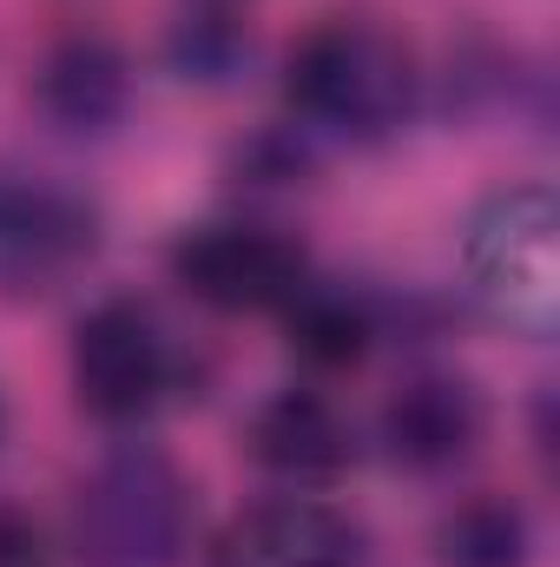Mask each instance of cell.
Listing matches in <instances>:
<instances>
[{
    "label": "cell",
    "mask_w": 560,
    "mask_h": 567,
    "mask_svg": "<svg viewBox=\"0 0 560 567\" xmlns=\"http://www.w3.org/2000/svg\"><path fill=\"white\" fill-rule=\"evenodd\" d=\"M290 106L310 133L383 140L416 106V60L376 20H323L290 53Z\"/></svg>",
    "instance_id": "cell-1"
},
{
    "label": "cell",
    "mask_w": 560,
    "mask_h": 567,
    "mask_svg": "<svg viewBox=\"0 0 560 567\" xmlns=\"http://www.w3.org/2000/svg\"><path fill=\"white\" fill-rule=\"evenodd\" d=\"M191 548V482L185 468L152 449H113L73 508V555L80 567H185Z\"/></svg>",
    "instance_id": "cell-2"
},
{
    "label": "cell",
    "mask_w": 560,
    "mask_h": 567,
    "mask_svg": "<svg viewBox=\"0 0 560 567\" xmlns=\"http://www.w3.org/2000/svg\"><path fill=\"white\" fill-rule=\"evenodd\" d=\"M468 297L515 337H554L560 323V205L548 185L495 192L462 238Z\"/></svg>",
    "instance_id": "cell-3"
},
{
    "label": "cell",
    "mask_w": 560,
    "mask_h": 567,
    "mask_svg": "<svg viewBox=\"0 0 560 567\" xmlns=\"http://www.w3.org/2000/svg\"><path fill=\"white\" fill-rule=\"evenodd\" d=\"M178 383V350L139 297H106L73 330V390L100 423H139Z\"/></svg>",
    "instance_id": "cell-4"
},
{
    "label": "cell",
    "mask_w": 560,
    "mask_h": 567,
    "mask_svg": "<svg viewBox=\"0 0 560 567\" xmlns=\"http://www.w3.org/2000/svg\"><path fill=\"white\" fill-rule=\"evenodd\" d=\"M93 251L100 212L73 185L0 165V297H46L86 271Z\"/></svg>",
    "instance_id": "cell-5"
},
{
    "label": "cell",
    "mask_w": 560,
    "mask_h": 567,
    "mask_svg": "<svg viewBox=\"0 0 560 567\" xmlns=\"http://www.w3.org/2000/svg\"><path fill=\"white\" fill-rule=\"evenodd\" d=\"M172 278L211 310L258 317V310H283L310 284V258L297 251V238L271 225H205L178 238Z\"/></svg>",
    "instance_id": "cell-6"
},
{
    "label": "cell",
    "mask_w": 560,
    "mask_h": 567,
    "mask_svg": "<svg viewBox=\"0 0 560 567\" xmlns=\"http://www.w3.org/2000/svg\"><path fill=\"white\" fill-rule=\"evenodd\" d=\"M363 561V528L317 502V495H278V502H258L245 508L218 548L211 567H356Z\"/></svg>",
    "instance_id": "cell-7"
},
{
    "label": "cell",
    "mask_w": 560,
    "mask_h": 567,
    "mask_svg": "<svg viewBox=\"0 0 560 567\" xmlns=\"http://www.w3.org/2000/svg\"><path fill=\"white\" fill-rule=\"evenodd\" d=\"M481 429H488V403L462 377H409L383 403V449L409 475H442V468L468 462Z\"/></svg>",
    "instance_id": "cell-8"
},
{
    "label": "cell",
    "mask_w": 560,
    "mask_h": 567,
    "mask_svg": "<svg viewBox=\"0 0 560 567\" xmlns=\"http://www.w3.org/2000/svg\"><path fill=\"white\" fill-rule=\"evenodd\" d=\"M33 100L40 113L60 126V133H80V140H100L126 120V100H133V66L113 40L100 33H73L60 40L46 60H40V80H33Z\"/></svg>",
    "instance_id": "cell-9"
},
{
    "label": "cell",
    "mask_w": 560,
    "mask_h": 567,
    "mask_svg": "<svg viewBox=\"0 0 560 567\" xmlns=\"http://www.w3.org/2000/svg\"><path fill=\"white\" fill-rule=\"evenodd\" d=\"M251 455L283 482H336L356 462V429L317 390H283L251 416Z\"/></svg>",
    "instance_id": "cell-10"
},
{
    "label": "cell",
    "mask_w": 560,
    "mask_h": 567,
    "mask_svg": "<svg viewBox=\"0 0 560 567\" xmlns=\"http://www.w3.org/2000/svg\"><path fill=\"white\" fill-rule=\"evenodd\" d=\"M528 515L508 495H468L435 522V561L442 567H528Z\"/></svg>",
    "instance_id": "cell-11"
},
{
    "label": "cell",
    "mask_w": 560,
    "mask_h": 567,
    "mask_svg": "<svg viewBox=\"0 0 560 567\" xmlns=\"http://www.w3.org/2000/svg\"><path fill=\"white\" fill-rule=\"evenodd\" d=\"M283 317H290V343H297L310 363H323V370L356 363V357L370 350V337H376V310H370V297L336 290V284H317V278L283 303Z\"/></svg>",
    "instance_id": "cell-12"
},
{
    "label": "cell",
    "mask_w": 560,
    "mask_h": 567,
    "mask_svg": "<svg viewBox=\"0 0 560 567\" xmlns=\"http://www.w3.org/2000/svg\"><path fill=\"white\" fill-rule=\"evenodd\" d=\"M251 60V40L231 13H185L172 33V66L185 80H231Z\"/></svg>",
    "instance_id": "cell-13"
},
{
    "label": "cell",
    "mask_w": 560,
    "mask_h": 567,
    "mask_svg": "<svg viewBox=\"0 0 560 567\" xmlns=\"http://www.w3.org/2000/svg\"><path fill=\"white\" fill-rule=\"evenodd\" d=\"M0 567H46V542L27 515L0 508Z\"/></svg>",
    "instance_id": "cell-14"
},
{
    "label": "cell",
    "mask_w": 560,
    "mask_h": 567,
    "mask_svg": "<svg viewBox=\"0 0 560 567\" xmlns=\"http://www.w3.org/2000/svg\"><path fill=\"white\" fill-rule=\"evenodd\" d=\"M0 429H7V410H0Z\"/></svg>",
    "instance_id": "cell-15"
}]
</instances>
